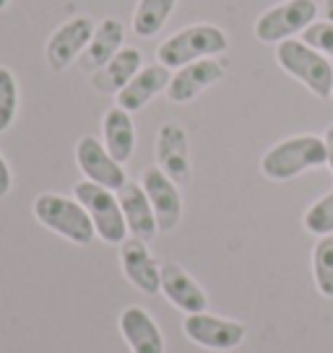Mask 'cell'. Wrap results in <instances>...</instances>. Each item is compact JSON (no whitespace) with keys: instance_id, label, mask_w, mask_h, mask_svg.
<instances>
[{"instance_id":"obj_1","label":"cell","mask_w":333,"mask_h":353,"mask_svg":"<svg viewBox=\"0 0 333 353\" xmlns=\"http://www.w3.org/2000/svg\"><path fill=\"white\" fill-rule=\"evenodd\" d=\"M325 164V141L318 135H292L271 145L260 159V172L271 182H289Z\"/></svg>"},{"instance_id":"obj_2","label":"cell","mask_w":333,"mask_h":353,"mask_svg":"<svg viewBox=\"0 0 333 353\" xmlns=\"http://www.w3.org/2000/svg\"><path fill=\"white\" fill-rule=\"evenodd\" d=\"M229 50V37L224 29L213 23H193L166 37L164 42L156 47V60L169 70L182 68L188 63L203 60V57H216Z\"/></svg>"},{"instance_id":"obj_3","label":"cell","mask_w":333,"mask_h":353,"mask_svg":"<svg viewBox=\"0 0 333 353\" xmlns=\"http://www.w3.org/2000/svg\"><path fill=\"white\" fill-rule=\"evenodd\" d=\"M32 210L34 219L39 221L45 229L55 232L57 236H63V239L78 244V247H86L97 236L89 213L76 198H66V195H57V192H42V195H37Z\"/></svg>"},{"instance_id":"obj_4","label":"cell","mask_w":333,"mask_h":353,"mask_svg":"<svg viewBox=\"0 0 333 353\" xmlns=\"http://www.w3.org/2000/svg\"><path fill=\"white\" fill-rule=\"evenodd\" d=\"M276 63L284 73L297 78L318 99H328L333 91L331 60L302 39H287L276 44Z\"/></svg>"},{"instance_id":"obj_5","label":"cell","mask_w":333,"mask_h":353,"mask_svg":"<svg viewBox=\"0 0 333 353\" xmlns=\"http://www.w3.org/2000/svg\"><path fill=\"white\" fill-rule=\"evenodd\" d=\"M318 13L321 6L315 0H281L258 16L253 32L263 44H281L318 21Z\"/></svg>"},{"instance_id":"obj_6","label":"cell","mask_w":333,"mask_h":353,"mask_svg":"<svg viewBox=\"0 0 333 353\" xmlns=\"http://www.w3.org/2000/svg\"><path fill=\"white\" fill-rule=\"evenodd\" d=\"M73 198L86 208L91 223H94V232H97L102 242L122 244L128 239V226H125V219H122L120 200L112 190L84 179L73 188Z\"/></svg>"},{"instance_id":"obj_7","label":"cell","mask_w":333,"mask_h":353,"mask_svg":"<svg viewBox=\"0 0 333 353\" xmlns=\"http://www.w3.org/2000/svg\"><path fill=\"white\" fill-rule=\"evenodd\" d=\"M182 332L188 335L190 343H196L206 351H234L245 341V325L234 320H224L209 312L188 314L182 322Z\"/></svg>"},{"instance_id":"obj_8","label":"cell","mask_w":333,"mask_h":353,"mask_svg":"<svg viewBox=\"0 0 333 353\" xmlns=\"http://www.w3.org/2000/svg\"><path fill=\"white\" fill-rule=\"evenodd\" d=\"M76 164L89 182L102 185L112 192H117L128 185L122 164L115 161V156L107 151V145L97 141L94 135H84L76 143Z\"/></svg>"},{"instance_id":"obj_9","label":"cell","mask_w":333,"mask_h":353,"mask_svg":"<svg viewBox=\"0 0 333 353\" xmlns=\"http://www.w3.org/2000/svg\"><path fill=\"white\" fill-rule=\"evenodd\" d=\"M91 34H94V21L89 16H73L66 23H60L45 44L47 65L53 70H66L76 57L84 55V50L91 42Z\"/></svg>"},{"instance_id":"obj_10","label":"cell","mask_w":333,"mask_h":353,"mask_svg":"<svg viewBox=\"0 0 333 353\" xmlns=\"http://www.w3.org/2000/svg\"><path fill=\"white\" fill-rule=\"evenodd\" d=\"M141 188H144L146 198L151 203L159 223V232H172L182 219V195L178 190V182L169 179V176L159 169V166H149L144 169L141 176Z\"/></svg>"},{"instance_id":"obj_11","label":"cell","mask_w":333,"mask_h":353,"mask_svg":"<svg viewBox=\"0 0 333 353\" xmlns=\"http://www.w3.org/2000/svg\"><path fill=\"white\" fill-rule=\"evenodd\" d=\"M227 73L224 63H219L216 57H203V60H196V63H188V65L178 68L172 78H169V86H166V99L172 104H188L193 101L198 94H203L209 86L219 83Z\"/></svg>"},{"instance_id":"obj_12","label":"cell","mask_w":333,"mask_h":353,"mask_svg":"<svg viewBox=\"0 0 333 353\" xmlns=\"http://www.w3.org/2000/svg\"><path fill=\"white\" fill-rule=\"evenodd\" d=\"M156 166L178 185H185L190 179V145L188 132L180 122H164L156 132L154 143Z\"/></svg>"},{"instance_id":"obj_13","label":"cell","mask_w":333,"mask_h":353,"mask_svg":"<svg viewBox=\"0 0 333 353\" xmlns=\"http://www.w3.org/2000/svg\"><path fill=\"white\" fill-rule=\"evenodd\" d=\"M120 265L125 278L133 283L141 294L154 296L162 291V265L156 263V257L149 252L144 239H125L120 244Z\"/></svg>"},{"instance_id":"obj_14","label":"cell","mask_w":333,"mask_h":353,"mask_svg":"<svg viewBox=\"0 0 333 353\" xmlns=\"http://www.w3.org/2000/svg\"><path fill=\"white\" fill-rule=\"evenodd\" d=\"M162 294L175 309L185 312V314H198L209 309V296L206 291L198 286V281L190 276L185 268L178 263L162 265Z\"/></svg>"},{"instance_id":"obj_15","label":"cell","mask_w":333,"mask_h":353,"mask_svg":"<svg viewBox=\"0 0 333 353\" xmlns=\"http://www.w3.org/2000/svg\"><path fill=\"white\" fill-rule=\"evenodd\" d=\"M117 325L131 353H164V335L144 307H125Z\"/></svg>"},{"instance_id":"obj_16","label":"cell","mask_w":333,"mask_h":353,"mask_svg":"<svg viewBox=\"0 0 333 353\" xmlns=\"http://www.w3.org/2000/svg\"><path fill=\"white\" fill-rule=\"evenodd\" d=\"M117 200H120L122 208V219H125V226H128V234L135 236V239H154L159 234V223H156L154 208L146 198V192L141 185L135 182H128L122 190H117Z\"/></svg>"},{"instance_id":"obj_17","label":"cell","mask_w":333,"mask_h":353,"mask_svg":"<svg viewBox=\"0 0 333 353\" xmlns=\"http://www.w3.org/2000/svg\"><path fill=\"white\" fill-rule=\"evenodd\" d=\"M169 78H172V73H169V68L162 65V63L144 65L135 73L133 81L117 94V107L128 110L131 114L138 110H144L154 97H159L162 91H166Z\"/></svg>"},{"instance_id":"obj_18","label":"cell","mask_w":333,"mask_h":353,"mask_svg":"<svg viewBox=\"0 0 333 353\" xmlns=\"http://www.w3.org/2000/svg\"><path fill=\"white\" fill-rule=\"evenodd\" d=\"M141 68H144L141 50H135V47H122L107 65H102L99 70L91 73V86H94V91H99V94L117 97L122 88L133 81L135 73H138Z\"/></svg>"},{"instance_id":"obj_19","label":"cell","mask_w":333,"mask_h":353,"mask_svg":"<svg viewBox=\"0 0 333 353\" xmlns=\"http://www.w3.org/2000/svg\"><path fill=\"white\" fill-rule=\"evenodd\" d=\"M122 47H125V26H122L120 19L107 16V19H102V21L94 26L89 47H86L84 55H81V68L94 73V70H99L102 65H107Z\"/></svg>"},{"instance_id":"obj_20","label":"cell","mask_w":333,"mask_h":353,"mask_svg":"<svg viewBox=\"0 0 333 353\" xmlns=\"http://www.w3.org/2000/svg\"><path fill=\"white\" fill-rule=\"evenodd\" d=\"M102 143L107 145V151L115 156V161L125 164L135 151V125L131 112L122 107H112L107 110L104 120H102Z\"/></svg>"},{"instance_id":"obj_21","label":"cell","mask_w":333,"mask_h":353,"mask_svg":"<svg viewBox=\"0 0 333 353\" xmlns=\"http://www.w3.org/2000/svg\"><path fill=\"white\" fill-rule=\"evenodd\" d=\"M178 8V0H138L133 11V32L141 39H151L164 29L166 19Z\"/></svg>"},{"instance_id":"obj_22","label":"cell","mask_w":333,"mask_h":353,"mask_svg":"<svg viewBox=\"0 0 333 353\" xmlns=\"http://www.w3.org/2000/svg\"><path fill=\"white\" fill-rule=\"evenodd\" d=\"M312 278L325 299H333V234L321 236L312 250Z\"/></svg>"},{"instance_id":"obj_23","label":"cell","mask_w":333,"mask_h":353,"mask_svg":"<svg viewBox=\"0 0 333 353\" xmlns=\"http://www.w3.org/2000/svg\"><path fill=\"white\" fill-rule=\"evenodd\" d=\"M302 223L315 236H328V234H333V190L328 195L318 198L310 208L305 210Z\"/></svg>"},{"instance_id":"obj_24","label":"cell","mask_w":333,"mask_h":353,"mask_svg":"<svg viewBox=\"0 0 333 353\" xmlns=\"http://www.w3.org/2000/svg\"><path fill=\"white\" fill-rule=\"evenodd\" d=\"M19 112V83L8 68L0 65V132H6Z\"/></svg>"},{"instance_id":"obj_25","label":"cell","mask_w":333,"mask_h":353,"mask_svg":"<svg viewBox=\"0 0 333 353\" xmlns=\"http://www.w3.org/2000/svg\"><path fill=\"white\" fill-rule=\"evenodd\" d=\"M302 42H307L310 47H315L318 52H323L328 60H333V21L321 19V21L310 23V26L302 32Z\"/></svg>"},{"instance_id":"obj_26","label":"cell","mask_w":333,"mask_h":353,"mask_svg":"<svg viewBox=\"0 0 333 353\" xmlns=\"http://www.w3.org/2000/svg\"><path fill=\"white\" fill-rule=\"evenodd\" d=\"M11 185H13L11 166H8V161L0 156V198H6V195L11 192Z\"/></svg>"},{"instance_id":"obj_27","label":"cell","mask_w":333,"mask_h":353,"mask_svg":"<svg viewBox=\"0 0 333 353\" xmlns=\"http://www.w3.org/2000/svg\"><path fill=\"white\" fill-rule=\"evenodd\" d=\"M323 141H325V166L331 169V174H333V125L325 130Z\"/></svg>"},{"instance_id":"obj_28","label":"cell","mask_w":333,"mask_h":353,"mask_svg":"<svg viewBox=\"0 0 333 353\" xmlns=\"http://www.w3.org/2000/svg\"><path fill=\"white\" fill-rule=\"evenodd\" d=\"M321 13H323V19H325V21H333V0H323Z\"/></svg>"},{"instance_id":"obj_29","label":"cell","mask_w":333,"mask_h":353,"mask_svg":"<svg viewBox=\"0 0 333 353\" xmlns=\"http://www.w3.org/2000/svg\"><path fill=\"white\" fill-rule=\"evenodd\" d=\"M8 3H11V0H0V11H3V8L8 6Z\"/></svg>"},{"instance_id":"obj_30","label":"cell","mask_w":333,"mask_h":353,"mask_svg":"<svg viewBox=\"0 0 333 353\" xmlns=\"http://www.w3.org/2000/svg\"><path fill=\"white\" fill-rule=\"evenodd\" d=\"M331 97H333V91H331Z\"/></svg>"}]
</instances>
